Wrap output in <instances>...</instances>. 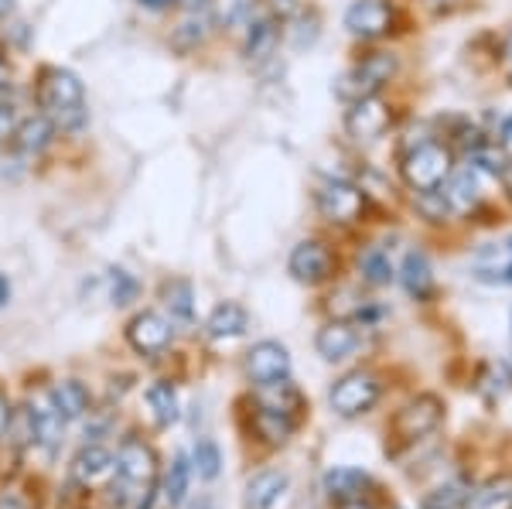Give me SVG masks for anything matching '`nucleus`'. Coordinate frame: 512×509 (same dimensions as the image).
Wrapping results in <instances>:
<instances>
[{
	"mask_svg": "<svg viewBox=\"0 0 512 509\" xmlns=\"http://www.w3.org/2000/svg\"><path fill=\"white\" fill-rule=\"evenodd\" d=\"M355 270H359V277L366 281L369 287H386L396 281V267H393V257L386 246H366V250H359V257H355Z\"/></svg>",
	"mask_w": 512,
	"mask_h": 509,
	"instance_id": "obj_24",
	"label": "nucleus"
},
{
	"mask_svg": "<svg viewBox=\"0 0 512 509\" xmlns=\"http://www.w3.org/2000/svg\"><path fill=\"white\" fill-rule=\"evenodd\" d=\"M260 7L270 14V18H277L280 24H287L304 4H301V0H260Z\"/></svg>",
	"mask_w": 512,
	"mask_h": 509,
	"instance_id": "obj_37",
	"label": "nucleus"
},
{
	"mask_svg": "<svg viewBox=\"0 0 512 509\" xmlns=\"http://www.w3.org/2000/svg\"><path fill=\"white\" fill-rule=\"evenodd\" d=\"M379 397H383V383H379V376L369 373V369H352V373H345L342 380H335L332 393H328L332 410L338 417L366 414V410H373L379 404Z\"/></svg>",
	"mask_w": 512,
	"mask_h": 509,
	"instance_id": "obj_6",
	"label": "nucleus"
},
{
	"mask_svg": "<svg viewBox=\"0 0 512 509\" xmlns=\"http://www.w3.org/2000/svg\"><path fill=\"white\" fill-rule=\"evenodd\" d=\"M502 185H506V195H509V199H512V164H506V168H502Z\"/></svg>",
	"mask_w": 512,
	"mask_h": 509,
	"instance_id": "obj_45",
	"label": "nucleus"
},
{
	"mask_svg": "<svg viewBox=\"0 0 512 509\" xmlns=\"http://www.w3.org/2000/svg\"><path fill=\"white\" fill-rule=\"evenodd\" d=\"M509 76H512V62H509Z\"/></svg>",
	"mask_w": 512,
	"mask_h": 509,
	"instance_id": "obj_48",
	"label": "nucleus"
},
{
	"mask_svg": "<svg viewBox=\"0 0 512 509\" xmlns=\"http://www.w3.org/2000/svg\"><path fill=\"white\" fill-rule=\"evenodd\" d=\"M396 72H400V55L386 52V48H376V52L362 55L359 62L345 69L335 93L342 96L345 103L359 100V96H379L396 79Z\"/></svg>",
	"mask_w": 512,
	"mask_h": 509,
	"instance_id": "obj_3",
	"label": "nucleus"
},
{
	"mask_svg": "<svg viewBox=\"0 0 512 509\" xmlns=\"http://www.w3.org/2000/svg\"><path fill=\"white\" fill-rule=\"evenodd\" d=\"M144 11H151V14H164V11H171L175 7V0H137Z\"/></svg>",
	"mask_w": 512,
	"mask_h": 509,
	"instance_id": "obj_42",
	"label": "nucleus"
},
{
	"mask_svg": "<svg viewBox=\"0 0 512 509\" xmlns=\"http://www.w3.org/2000/svg\"><path fill=\"white\" fill-rule=\"evenodd\" d=\"M212 31H216V18H212V14H181L168 35V45L175 48L178 55H195L209 45Z\"/></svg>",
	"mask_w": 512,
	"mask_h": 509,
	"instance_id": "obj_17",
	"label": "nucleus"
},
{
	"mask_svg": "<svg viewBox=\"0 0 512 509\" xmlns=\"http://www.w3.org/2000/svg\"><path fill=\"white\" fill-rule=\"evenodd\" d=\"M287 270H291L294 281L304 284V287H318V284L332 281V274H335L332 246H328L325 240H315V236L297 240L291 257H287Z\"/></svg>",
	"mask_w": 512,
	"mask_h": 509,
	"instance_id": "obj_8",
	"label": "nucleus"
},
{
	"mask_svg": "<svg viewBox=\"0 0 512 509\" xmlns=\"http://www.w3.org/2000/svg\"><path fill=\"white\" fill-rule=\"evenodd\" d=\"M181 14H212L216 11V0H175Z\"/></svg>",
	"mask_w": 512,
	"mask_h": 509,
	"instance_id": "obj_38",
	"label": "nucleus"
},
{
	"mask_svg": "<svg viewBox=\"0 0 512 509\" xmlns=\"http://www.w3.org/2000/svg\"><path fill=\"white\" fill-rule=\"evenodd\" d=\"M396 168H400L403 185H407L414 195H420V192H434V188H441L458 164H454L451 144L434 141V137H424V141H414V144L403 147L400 164H396Z\"/></svg>",
	"mask_w": 512,
	"mask_h": 509,
	"instance_id": "obj_2",
	"label": "nucleus"
},
{
	"mask_svg": "<svg viewBox=\"0 0 512 509\" xmlns=\"http://www.w3.org/2000/svg\"><path fill=\"white\" fill-rule=\"evenodd\" d=\"M506 246H509V250H512V240H509V243H506Z\"/></svg>",
	"mask_w": 512,
	"mask_h": 509,
	"instance_id": "obj_49",
	"label": "nucleus"
},
{
	"mask_svg": "<svg viewBox=\"0 0 512 509\" xmlns=\"http://www.w3.org/2000/svg\"><path fill=\"white\" fill-rule=\"evenodd\" d=\"M366 188L355 185L352 178H325L318 188H315V209L325 223L332 226H355L362 223L366 216Z\"/></svg>",
	"mask_w": 512,
	"mask_h": 509,
	"instance_id": "obj_4",
	"label": "nucleus"
},
{
	"mask_svg": "<svg viewBox=\"0 0 512 509\" xmlns=\"http://www.w3.org/2000/svg\"><path fill=\"white\" fill-rule=\"evenodd\" d=\"M441 421H444L441 400L431 397V393H424V397L410 400V404L396 414L393 431L400 434L403 441H417V438H424V434H431Z\"/></svg>",
	"mask_w": 512,
	"mask_h": 509,
	"instance_id": "obj_14",
	"label": "nucleus"
},
{
	"mask_svg": "<svg viewBox=\"0 0 512 509\" xmlns=\"http://www.w3.org/2000/svg\"><path fill=\"white\" fill-rule=\"evenodd\" d=\"M287 489V475L277 469L256 472L250 482H246V509H274L280 503Z\"/></svg>",
	"mask_w": 512,
	"mask_h": 509,
	"instance_id": "obj_26",
	"label": "nucleus"
},
{
	"mask_svg": "<svg viewBox=\"0 0 512 509\" xmlns=\"http://www.w3.org/2000/svg\"><path fill=\"white\" fill-rule=\"evenodd\" d=\"M45 397L52 400V407L59 410L65 421H79V417H86L89 407H93V397H89L86 383H79V380L52 383V390H48Z\"/></svg>",
	"mask_w": 512,
	"mask_h": 509,
	"instance_id": "obj_23",
	"label": "nucleus"
},
{
	"mask_svg": "<svg viewBox=\"0 0 512 509\" xmlns=\"http://www.w3.org/2000/svg\"><path fill=\"white\" fill-rule=\"evenodd\" d=\"M59 141V130H55V123L45 117V113H28V117L18 120V127H14L11 134V151L21 154L24 161H38L45 158L48 151L55 147Z\"/></svg>",
	"mask_w": 512,
	"mask_h": 509,
	"instance_id": "obj_12",
	"label": "nucleus"
},
{
	"mask_svg": "<svg viewBox=\"0 0 512 509\" xmlns=\"http://www.w3.org/2000/svg\"><path fill=\"white\" fill-rule=\"evenodd\" d=\"M144 400H147V407H151V414H154V421H158V428H171V424H178L181 407H178L175 383H168V380L151 383V387L144 390Z\"/></svg>",
	"mask_w": 512,
	"mask_h": 509,
	"instance_id": "obj_27",
	"label": "nucleus"
},
{
	"mask_svg": "<svg viewBox=\"0 0 512 509\" xmlns=\"http://www.w3.org/2000/svg\"><path fill=\"white\" fill-rule=\"evenodd\" d=\"M414 205H417V212L427 219V223H448V219L454 216L448 199L441 195V188H434V192H420V195H414Z\"/></svg>",
	"mask_w": 512,
	"mask_h": 509,
	"instance_id": "obj_35",
	"label": "nucleus"
},
{
	"mask_svg": "<svg viewBox=\"0 0 512 509\" xmlns=\"http://www.w3.org/2000/svg\"><path fill=\"white\" fill-rule=\"evenodd\" d=\"M239 35H243L239 52H243L246 62H267L280 45V21L270 18L267 11H256Z\"/></svg>",
	"mask_w": 512,
	"mask_h": 509,
	"instance_id": "obj_15",
	"label": "nucleus"
},
{
	"mask_svg": "<svg viewBox=\"0 0 512 509\" xmlns=\"http://www.w3.org/2000/svg\"><path fill=\"white\" fill-rule=\"evenodd\" d=\"M342 24L355 41H383L396 28V7L390 0H352Z\"/></svg>",
	"mask_w": 512,
	"mask_h": 509,
	"instance_id": "obj_9",
	"label": "nucleus"
},
{
	"mask_svg": "<svg viewBox=\"0 0 512 509\" xmlns=\"http://www.w3.org/2000/svg\"><path fill=\"white\" fill-rule=\"evenodd\" d=\"M188 479H192V465H188L185 455H175L168 475H164V496H168L171 506H181L188 496Z\"/></svg>",
	"mask_w": 512,
	"mask_h": 509,
	"instance_id": "obj_32",
	"label": "nucleus"
},
{
	"mask_svg": "<svg viewBox=\"0 0 512 509\" xmlns=\"http://www.w3.org/2000/svg\"><path fill=\"white\" fill-rule=\"evenodd\" d=\"M18 120H21L18 106L11 100H0V151L11 144V134H14V127H18Z\"/></svg>",
	"mask_w": 512,
	"mask_h": 509,
	"instance_id": "obj_36",
	"label": "nucleus"
},
{
	"mask_svg": "<svg viewBox=\"0 0 512 509\" xmlns=\"http://www.w3.org/2000/svg\"><path fill=\"white\" fill-rule=\"evenodd\" d=\"M472 277L482 284H512V250L506 243L482 246L472 260Z\"/></svg>",
	"mask_w": 512,
	"mask_h": 509,
	"instance_id": "obj_22",
	"label": "nucleus"
},
{
	"mask_svg": "<svg viewBox=\"0 0 512 509\" xmlns=\"http://www.w3.org/2000/svg\"><path fill=\"white\" fill-rule=\"evenodd\" d=\"M369 486V475L362 469H332L325 475V492L338 503H349V499H362V489Z\"/></svg>",
	"mask_w": 512,
	"mask_h": 509,
	"instance_id": "obj_28",
	"label": "nucleus"
},
{
	"mask_svg": "<svg viewBox=\"0 0 512 509\" xmlns=\"http://www.w3.org/2000/svg\"><path fill=\"white\" fill-rule=\"evenodd\" d=\"M117 479H123L127 486H134L137 492L154 489L158 479V455L147 441L140 438H123L117 448Z\"/></svg>",
	"mask_w": 512,
	"mask_h": 509,
	"instance_id": "obj_10",
	"label": "nucleus"
},
{
	"mask_svg": "<svg viewBox=\"0 0 512 509\" xmlns=\"http://www.w3.org/2000/svg\"><path fill=\"white\" fill-rule=\"evenodd\" d=\"M400 284H403V291L410 294L414 301H431L434 298V264H431V257H427L424 250H407V257H403V264H400Z\"/></svg>",
	"mask_w": 512,
	"mask_h": 509,
	"instance_id": "obj_18",
	"label": "nucleus"
},
{
	"mask_svg": "<svg viewBox=\"0 0 512 509\" xmlns=\"http://www.w3.org/2000/svg\"><path fill=\"white\" fill-rule=\"evenodd\" d=\"M253 424H256V431H260V438L270 441V445H284L297 431V417L277 414V410H267V407H256Z\"/></svg>",
	"mask_w": 512,
	"mask_h": 509,
	"instance_id": "obj_29",
	"label": "nucleus"
},
{
	"mask_svg": "<svg viewBox=\"0 0 512 509\" xmlns=\"http://www.w3.org/2000/svg\"><path fill=\"white\" fill-rule=\"evenodd\" d=\"M11 14H14V0H0V24L11 18Z\"/></svg>",
	"mask_w": 512,
	"mask_h": 509,
	"instance_id": "obj_46",
	"label": "nucleus"
},
{
	"mask_svg": "<svg viewBox=\"0 0 512 509\" xmlns=\"http://www.w3.org/2000/svg\"><path fill=\"white\" fill-rule=\"evenodd\" d=\"M28 421H31V438H35L45 451H55V448L62 445L65 424H69V421H65L59 410L52 407V400H48V397H41V400L31 404Z\"/></svg>",
	"mask_w": 512,
	"mask_h": 509,
	"instance_id": "obj_21",
	"label": "nucleus"
},
{
	"mask_svg": "<svg viewBox=\"0 0 512 509\" xmlns=\"http://www.w3.org/2000/svg\"><path fill=\"white\" fill-rule=\"evenodd\" d=\"M127 342L137 356L161 359L164 352L175 346V322L168 315H161V311L144 308L127 322Z\"/></svg>",
	"mask_w": 512,
	"mask_h": 509,
	"instance_id": "obj_7",
	"label": "nucleus"
},
{
	"mask_svg": "<svg viewBox=\"0 0 512 509\" xmlns=\"http://www.w3.org/2000/svg\"><path fill=\"white\" fill-rule=\"evenodd\" d=\"M468 492L472 489H468L465 482H444L441 489H434L424 496V509H461L468 499Z\"/></svg>",
	"mask_w": 512,
	"mask_h": 509,
	"instance_id": "obj_34",
	"label": "nucleus"
},
{
	"mask_svg": "<svg viewBox=\"0 0 512 509\" xmlns=\"http://www.w3.org/2000/svg\"><path fill=\"white\" fill-rule=\"evenodd\" d=\"M11 421H14V410L7 404V397H0V438L11 431Z\"/></svg>",
	"mask_w": 512,
	"mask_h": 509,
	"instance_id": "obj_41",
	"label": "nucleus"
},
{
	"mask_svg": "<svg viewBox=\"0 0 512 509\" xmlns=\"http://www.w3.org/2000/svg\"><path fill=\"white\" fill-rule=\"evenodd\" d=\"M161 301L168 308V318L175 325H192L195 322V287L185 277H171L161 287Z\"/></svg>",
	"mask_w": 512,
	"mask_h": 509,
	"instance_id": "obj_25",
	"label": "nucleus"
},
{
	"mask_svg": "<svg viewBox=\"0 0 512 509\" xmlns=\"http://www.w3.org/2000/svg\"><path fill=\"white\" fill-rule=\"evenodd\" d=\"M11 89H14V65H11V59L0 55V100L11 96Z\"/></svg>",
	"mask_w": 512,
	"mask_h": 509,
	"instance_id": "obj_39",
	"label": "nucleus"
},
{
	"mask_svg": "<svg viewBox=\"0 0 512 509\" xmlns=\"http://www.w3.org/2000/svg\"><path fill=\"white\" fill-rule=\"evenodd\" d=\"M362 346V332L359 322H349V318H335V322L321 325L315 335V349L325 363H345L352 359Z\"/></svg>",
	"mask_w": 512,
	"mask_h": 509,
	"instance_id": "obj_13",
	"label": "nucleus"
},
{
	"mask_svg": "<svg viewBox=\"0 0 512 509\" xmlns=\"http://www.w3.org/2000/svg\"><path fill=\"white\" fill-rule=\"evenodd\" d=\"M495 147H499L502 154H509V158H512V117L502 120V127H499V144H495Z\"/></svg>",
	"mask_w": 512,
	"mask_h": 509,
	"instance_id": "obj_40",
	"label": "nucleus"
},
{
	"mask_svg": "<svg viewBox=\"0 0 512 509\" xmlns=\"http://www.w3.org/2000/svg\"><path fill=\"white\" fill-rule=\"evenodd\" d=\"M246 332H250V311L239 305V301H219L209 311V318H205V335L212 342H229Z\"/></svg>",
	"mask_w": 512,
	"mask_h": 509,
	"instance_id": "obj_20",
	"label": "nucleus"
},
{
	"mask_svg": "<svg viewBox=\"0 0 512 509\" xmlns=\"http://www.w3.org/2000/svg\"><path fill=\"white\" fill-rule=\"evenodd\" d=\"M243 369L253 387L291 380V352H287V346H280L277 339H263V342H256V346H250Z\"/></svg>",
	"mask_w": 512,
	"mask_h": 509,
	"instance_id": "obj_11",
	"label": "nucleus"
},
{
	"mask_svg": "<svg viewBox=\"0 0 512 509\" xmlns=\"http://www.w3.org/2000/svg\"><path fill=\"white\" fill-rule=\"evenodd\" d=\"M509 503H512V499H509Z\"/></svg>",
	"mask_w": 512,
	"mask_h": 509,
	"instance_id": "obj_50",
	"label": "nucleus"
},
{
	"mask_svg": "<svg viewBox=\"0 0 512 509\" xmlns=\"http://www.w3.org/2000/svg\"><path fill=\"white\" fill-rule=\"evenodd\" d=\"M11 294H14V287H11V277L0 270V308H7L11 305Z\"/></svg>",
	"mask_w": 512,
	"mask_h": 509,
	"instance_id": "obj_43",
	"label": "nucleus"
},
{
	"mask_svg": "<svg viewBox=\"0 0 512 509\" xmlns=\"http://www.w3.org/2000/svg\"><path fill=\"white\" fill-rule=\"evenodd\" d=\"M35 110L45 113L55 123V130L69 137H79L89 127V103L86 86H82L79 72L65 69V65H45L35 79Z\"/></svg>",
	"mask_w": 512,
	"mask_h": 509,
	"instance_id": "obj_1",
	"label": "nucleus"
},
{
	"mask_svg": "<svg viewBox=\"0 0 512 509\" xmlns=\"http://www.w3.org/2000/svg\"><path fill=\"white\" fill-rule=\"evenodd\" d=\"M338 509H373L366 499H349V503H338Z\"/></svg>",
	"mask_w": 512,
	"mask_h": 509,
	"instance_id": "obj_47",
	"label": "nucleus"
},
{
	"mask_svg": "<svg viewBox=\"0 0 512 509\" xmlns=\"http://www.w3.org/2000/svg\"><path fill=\"white\" fill-rule=\"evenodd\" d=\"M0 509H28L18 496H0Z\"/></svg>",
	"mask_w": 512,
	"mask_h": 509,
	"instance_id": "obj_44",
	"label": "nucleus"
},
{
	"mask_svg": "<svg viewBox=\"0 0 512 509\" xmlns=\"http://www.w3.org/2000/svg\"><path fill=\"white\" fill-rule=\"evenodd\" d=\"M106 284H110V301L117 308H127V305H134V301L140 298V281L130 270H123V267H113L110 274H106Z\"/></svg>",
	"mask_w": 512,
	"mask_h": 509,
	"instance_id": "obj_31",
	"label": "nucleus"
},
{
	"mask_svg": "<svg viewBox=\"0 0 512 509\" xmlns=\"http://www.w3.org/2000/svg\"><path fill=\"white\" fill-rule=\"evenodd\" d=\"M509 499H512V482L492 479V482H485L482 489L468 492L465 509H499L502 503H509Z\"/></svg>",
	"mask_w": 512,
	"mask_h": 509,
	"instance_id": "obj_30",
	"label": "nucleus"
},
{
	"mask_svg": "<svg viewBox=\"0 0 512 509\" xmlns=\"http://www.w3.org/2000/svg\"><path fill=\"white\" fill-rule=\"evenodd\" d=\"M192 462H195L198 479L212 482L219 475V469H222V451H219V445L212 438H202L195 445V451H192Z\"/></svg>",
	"mask_w": 512,
	"mask_h": 509,
	"instance_id": "obj_33",
	"label": "nucleus"
},
{
	"mask_svg": "<svg viewBox=\"0 0 512 509\" xmlns=\"http://www.w3.org/2000/svg\"><path fill=\"white\" fill-rule=\"evenodd\" d=\"M482 178L472 164H465V168H454L451 178L441 185V195L448 199L451 212L458 216V212H472L478 202H482Z\"/></svg>",
	"mask_w": 512,
	"mask_h": 509,
	"instance_id": "obj_19",
	"label": "nucleus"
},
{
	"mask_svg": "<svg viewBox=\"0 0 512 509\" xmlns=\"http://www.w3.org/2000/svg\"><path fill=\"white\" fill-rule=\"evenodd\" d=\"M113 472H117V455L103 445H86L76 458H72V479L86 489L113 479Z\"/></svg>",
	"mask_w": 512,
	"mask_h": 509,
	"instance_id": "obj_16",
	"label": "nucleus"
},
{
	"mask_svg": "<svg viewBox=\"0 0 512 509\" xmlns=\"http://www.w3.org/2000/svg\"><path fill=\"white\" fill-rule=\"evenodd\" d=\"M345 137L359 147H373L390 134L393 127V106L383 100V96H359V100L349 103L342 117Z\"/></svg>",
	"mask_w": 512,
	"mask_h": 509,
	"instance_id": "obj_5",
	"label": "nucleus"
}]
</instances>
